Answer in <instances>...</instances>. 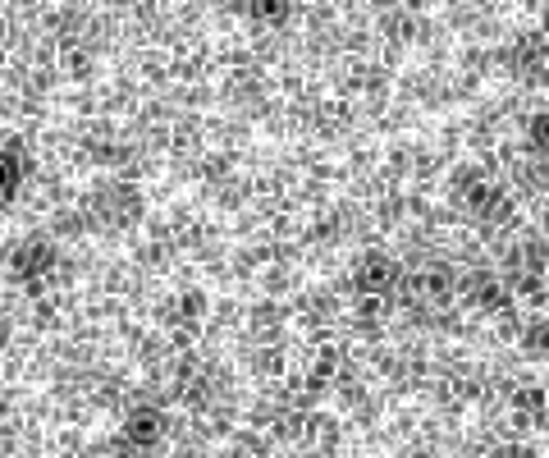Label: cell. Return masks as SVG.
<instances>
[{
    "label": "cell",
    "mask_w": 549,
    "mask_h": 458,
    "mask_svg": "<svg viewBox=\"0 0 549 458\" xmlns=\"http://www.w3.org/2000/svg\"><path fill=\"white\" fill-rule=\"evenodd\" d=\"M14 179H19V166L14 160H0V202L14 193Z\"/></svg>",
    "instance_id": "7a4b0ae2"
},
{
    "label": "cell",
    "mask_w": 549,
    "mask_h": 458,
    "mask_svg": "<svg viewBox=\"0 0 549 458\" xmlns=\"http://www.w3.org/2000/svg\"><path fill=\"white\" fill-rule=\"evenodd\" d=\"M46 257H50L46 248H33V252H27V257H23V271H37V266H42Z\"/></svg>",
    "instance_id": "3957f363"
},
{
    "label": "cell",
    "mask_w": 549,
    "mask_h": 458,
    "mask_svg": "<svg viewBox=\"0 0 549 458\" xmlns=\"http://www.w3.org/2000/svg\"><path fill=\"white\" fill-rule=\"evenodd\" d=\"M128 436H133V440H143V445H151V440L160 436V417H156L151 408H143V413H137V417L128 422Z\"/></svg>",
    "instance_id": "6da1fadb"
}]
</instances>
